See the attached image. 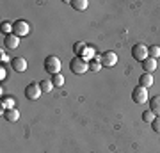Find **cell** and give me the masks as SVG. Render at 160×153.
Wrapping results in <instances>:
<instances>
[{"label":"cell","instance_id":"ba28073f","mask_svg":"<svg viewBox=\"0 0 160 153\" xmlns=\"http://www.w3.org/2000/svg\"><path fill=\"white\" fill-rule=\"evenodd\" d=\"M11 68L18 73H22V71L27 69V61L23 57H14V59H11Z\"/></svg>","mask_w":160,"mask_h":153},{"label":"cell","instance_id":"4fadbf2b","mask_svg":"<svg viewBox=\"0 0 160 153\" xmlns=\"http://www.w3.org/2000/svg\"><path fill=\"white\" fill-rule=\"evenodd\" d=\"M139 85H141V87H146V89L151 87V85H153V75L151 73H142L141 79H139Z\"/></svg>","mask_w":160,"mask_h":153},{"label":"cell","instance_id":"ffe728a7","mask_svg":"<svg viewBox=\"0 0 160 153\" xmlns=\"http://www.w3.org/2000/svg\"><path fill=\"white\" fill-rule=\"evenodd\" d=\"M2 107H4V110H7V109H14V100L12 98H2Z\"/></svg>","mask_w":160,"mask_h":153},{"label":"cell","instance_id":"cb8c5ba5","mask_svg":"<svg viewBox=\"0 0 160 153\" xmlns=\"http://www.w3.org/2000/svg\"><path fill=\"white\" fill-rule=\"evenodd\" d=\"M11 30H12V23H9V22L2 23V32H7V34H9Z\"/></svg>","mask_w":160,"mask_h":153},{"label":"cell","instance_id":"5b68a950","mask_svg":"<svg viewBox=\"0 0 160 153\" xmlns=\"http://www.w3.org/2000/svg\"><path fill=\"white\" fill-rule=\"evenodd\" d=\"M132 100H133L135 103H139V105L146 103V100H148V89H146V87L137 85L135 89L132 91Z\"/></svg>","mask_w":160,"mask_h":153},{"label":"cell","instance_id":"52a82bcc","mask_svg":"<svg viewBox=\"0 0 160 153\" xmlns=\"http://www.w3.org/2000/svg\"><path fill=\"white\" fill-rule=\"evenodd\" d=\"M41 87L39 84H36V82H30L27 87H25V96L29 98V100H38V98L41 96Z\"/></svg>","mask_w":160,"mask_h":153},{"label":"cell","instance_id":"3957f363","mask_svg":"<svg viewBox=\"0 0 160 153\" xmlns=\"http://www.w3.org/2000/svg\"><path fill=\"white\" fill-rule=\"evenodd\" d=\"M132 55H133V59L135 61H146L149 57V54H148V46L146 45H142V43H137V45H133L132 46Z\"/></svg>","mask_w":160,"mask_h":153},{"label":"cell","instance_id":"9a60e30c","mask_svg":"<svg viewBox=\"0 0 160 153\" xmlns=\"http://www.w3.org/2000/svg\"><path fill=\"white\" fill-rule=\"evenodd\" d=\"M87 6H89L87 0H73V2H71V7H73L75 11H86Z\"/></svg>","mask_w":160,"mask_h":153},{"label":"cell","instance_id":"8fae6325","mask_svg":"<svg viewBox=\"0 0 160 153\" xmlns=\"http://www.w3.org/2000/svg\"><path fill=\"white\" fill-rule=\"evenodd\" d=\"M142 69H144V73H153L157 69V59L148 57L146 61H142Z\"/></svg>","mask_w":160,"mask_h":153},{"label":"cell","instance_id":"277c9868","mask_svg":"<svg viewBox=\"0 0 160 153\" xmlns=\"http://www.w3.org/2000/svg\"><path fill=\"white\" fill-rule=\"evenodd\" d=\"M29 32H30L29 22H25V20H16V22L12 23V34H16L18 38H22V36H27Z\"/></svg>","mask_w":160,"mask_h":153},{"label":"cell","instance_id":"7c38bea8","mask_svg":"<svg viewBox=\"0 0 160 153\" xmlns=\"http://www.w3.org/2000/svg\"><path fill=\"white\" fill-rule=\"evenodd\" d=\"M149 110L155 116H160V94H157V96H153L149 100Z\"/></svg>","mask_w":160,"mask_h":153},{"label":"cell","instance_id":"603a6c76","mask_svg":"<svg viewBox=\"0 0 160 153\" xmlns=\"http://www.w3.org/2000/svg\"><path fill=\"white\" fill-rule=\"evenodd\" d=\"M151 128H153L157 134H160V116H157V118L153 119V123H151Z\"/></svg>","mask_w":160,"mask_h":153},{"label":"cell","instance_id":"30bf717a","mask_svg":"<svg viewBox=\"0 0 160 153\" xmlns=\"http://www.w3.org/2000/svg\"><path fill=\"white\" fill-rule=\"evenodd\" d=\"M4 45L7 46V48H18V45H20V39H18L16 34H6V38H4Z\"/></svg>","mask_w":160,"mask_h":153},{"label":"cell","instance_id":"6da1fadb","mask_svg":"<svg viewBox=\"0 0 160 153\" xmlns=\"http://www.w3.org/2000/svg\"><path fill=\"white\" fill-rule=\"evenodd\" d=\"M61 66H62V63H61V59L57 55H48L45 59V69L52 75L61 73Z\"/></svg>","mask_w":160,"mask_h":153},{"label":"cell","instance_id":"e0dca14e","mask_svg":"<svg viewBox=\"0 0 160 153\" xmlns=\"http://www.w3.org/2000/svg\"><path fill=\"white\" fill-rule=\"evenodd\" d=\"M39 87H41V91H43V93H50L55 85H53V82H52V80H41Z\"/></svg>","mask_w":160,"mask_h":153},{"label":"cell","instance_id":"7402d4cb","mask_svg":"<svg viewBox=\"0 0 160 153\" xmlns=\"http://www.w3.org/2000/svg\"><path fill=\"white\" fill-rule=\"evenodd\" d=\"M155 118H157V116H155L151 110H146V112L142 114V121H146V123H149V125L153 123V119H155Z\"/></svg>","mask_w":160,"mask_h":153},{"label":"cell","instance_id":"ac0fdd59","mask_svg":"<svg viewBox=\"0 0 160 153\" xmlns=\"http://www.w3.org/2000/svg\"><path fill=\"white\" fill-rule=\"evenodd\" d=\"M86 48H87V45L84 43V41H78V43H75V45H73V52L77 54V57L82 55V52L86 50Z\"/></svg>","mask_w":160,"mask_h":153},{"label":"cell","instance_id":"44dd1931","mask_svg":"<svg viewBox=\"0 0 160 153\" xmlns=\"http://www.w3.org/2000/svg\"><path fill=\"white\" fill-rule=\"evenodd\" d=\"M52 82H53V85H55V87H61V85L64 84V77L61 73H57V75H53V77H52Z\"/></svg>","mask_w":160,"mask_h":153},{"label":"cell","instance_id":"d6986e66","mask_svg":"<svg viewBox=\"0 0 160 153\" xmlns=\"http://www.w3.org/2000/svg\"><path fill=\"white\" fill-rule=\"evenodd\" d=\"M148 54H149V57H153V59L160 57V46H158V45H151V46H148Z\"/></svg>","mask_w":160,"mask_h":153},{"label":"cell","instance_id":"5bb4252c","mask_svg":"<svg viewBox=\"0 0 160 153\" xmlns=\"http://www.w3.org/2000/svg\"><path fill=\"white\" fill-rule=\"evenodd\" d=\"M82 59H84V61H86V63H91L92 59H94V57H96V52H94V48H91V46H87L86 50L82 52Z\"/></svg>","mask_w":160,"mask_h":153},{"label":"cell","instance_id":"9c48e42d","mask_svg":"<svg viewBox=\"0 0 160 153\" xmlns=\"http://www.w3.org/2000/svg\"><path fill=\"white\" fill-rule=\"evenodd\" d=\"M4 119L9 121V123H16L18 119H20V110H16V109H7V110H4Z\"/></svg>","mask_w":160,"mask_h":153},{"label":"cell","instance_id":"8992f818","mask_svg":"<svg viewBox=\"0 0 160 153\" xmlns=\"http://www.w3.org/2000/svg\"><path fill=\"white\" fill-rule=\"evenodd\" d=\"M100 63H102V68H112L118 64V54L114 52H105L100 59Z\"/></svg>","mask_w":160,"mask_h":153},{"label":"cell","instance_id":"7a4b0ae2","mask_svg":"<svg viewBox=\"0 0 160 153\" xmlns=\"http://www.w3.org/2000/svg\"><path fill=\"white\" fill-rule=\"evenodd\" d=\"M69 69H71L73 73H77V75H82V73H86L87 69H89V63H86L82 57L75 55L73 59H71V63H69Z\"/></svg>","mask_w":160,"mask_h":153},{"label":"cell","instance_id":"2e32d148","mask_svg":"<svg viewBox=\"0 0 160 153\" xmlns=\"http://www.w3.org/2000/svg\"><path fill=\"white\" fill-rule=\"evenodd\" d=\"M100 59H102V55H96L91 63H89V69H91V71H100V69H102V63H100Z\"/></svg>","mask_w":160,"mask_h":153}]
</instances>
